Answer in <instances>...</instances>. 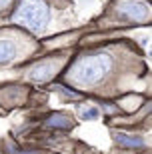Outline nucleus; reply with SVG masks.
I'll return each instance as SVG.
<instances>
[{
  "mask_svg": "<svg viewBox=\"0 0 152 154\" xmlns=\"http://www.w3.org/2000/svg\"><path fill=\"white\" fill-rule=\"evenodd\" d=\"M110 70V56L106 54H92L74 64L68 70V80L78 86H88L96 80H100L102 76Z\"/></svg>",
  "mask_w": 152,
  "mask_h": 154,
  "instance_id": "1",
  "label": "nucleus"
},
{
  "mask_svg": "<svg viewBox=\"0 0 152 154\" xmlns=\"http://www.w3.org/2000/svg\"><path fill=\"white\" fill-rule=\"evenodd\" d=\"M14 18L32 30H42L48 22V8L42 0H22Z\"/></svg>",
  "mask_w": 152,
  "mask_h": 154,
  "instance_id": "2",
  "label": "nucleus"
},
{
  "mask_svg": "<svg viewBox=\"0 0 152 154\" xmlns=\"http://www.w3.org/2000/svg\"><path fill=\"white\" fill-rule=\"evenodd\" d=\"M52 74H54V66H52V64H40V66H36V68L30 72V78L42 82V80L52 78Z\"/></svg>",
  "mask_w": 152,
  "mask_h": 154,
  "instance_id": "5",
  "label": "nucleus"
},
{
  "mask_svg": "<svg viewBox=\"0 0 152 154\" xmlns=\"http://www.w3.org/2000/svg\"><path fill=\"white\" fill-rule=\"evenodd\" d=\"M120 12L122 14H126L128 18H132V20H136V22H146L148 18H150V10H148L146 4H142V2H124L122 6H120Z\"/></svg>",
  "mask_w": 152,
  "mask_h": 154,
  "instance_id": "3",
  "label": "nucleus"
},
{
  "mask_svg": "<svg viewBox=\"0 0 152 154\" xmlns=\"http://www.w3.org/2000/svg\"><path fill=\"white\" fill-rule=\"evenodd\" d=\"M98 114H100V112H98L96 108H82V110H80V118H82V120L98 118Z\"/></svg>",
  "mask_w": 152,
  "mask_h": 154,
  "instance_id": "8",
  "label": "nucleus"
},
{
  "mask_svg": "<svg viewBox=\"0 0 152 154\" xmlns=\"http://www.w3.org/2000/svg\"><path fill=\"white\" fill-rule=\"evenodd\" d=\"M16 56V46L12 40H0V64L8 62Z\"/></svg>",
  "mask_w": 152,
  "mask_h": 154,
  "instance_id": "4",
  "label": "nucleus"
},
{
  "mask_svg": "<svg viewBox=\"0 0 152 154\" xmlns=\"http://www.w3.org/2000/svg\"><path fill=\"white\" fill-rule=\"evenodd\" d=\"M8 2H10V0H0V8H2V6H6Z\"/></svg>",
  "mask_w": 152,
  "mask_h": 154,
  "instance_id": "9",
  "label": "nucleus"
},
{
  "mask_svg": "<svg viewBox=\"0 0 152 154\" xmlns=\"http://www.w3.org/2000/svg\"><path fill=\"white\" fill-rule=\"evenodd\" d=\"M114 138H116L120 144H124V146H134V148L142 146V140H140L138 136H128V134H122V132H118V134H114Z\"/></svg>",
  "mask_w": 152,
  "mask_h": 154,
  "instance_id": "7",
  "label": "nucleus"
},
{
  "mask_svg": "<svg viewBox=\"0 0 152 154\" xmlns=\"http://www.w3.org/2000/svg\"><path fill=\"white\" fill-rule=\"evenodd\" d=\"M48 126H52V128H70L72 126V122H70V118H66V116L62 114H54L48 118V122H46Z\"/></svg>",
  "mask_w": 152,
  "mask_h": 154,
  "instance_id": "6",
  "label": "nucleus"
}]
</instances>
